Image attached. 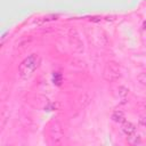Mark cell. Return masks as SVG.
I'll return each instance as SVG.
<instances>
[{
	"mask_svg": "<svg viewBox=\"0 0 146 146\" xmlns=\"http://www.w3.org/2000/svg\"><path fill=\"white\" fill-rule=\"evenodd\" d=\"M60 81H62V75H60V73H55V74H54V83L59 84Z\"/></svg>",
	"mask_w": 146,
	"mask_h": 146,
	"instance_id": "8",
	"label": "cell"
},
{
	"mask_svg": "<svg viewBox=\"0 0 146 146\" xmlns=\"http://www.w3.org/2000/svg\"><path fill=\"white\" fill-rule=\"evenodd\" d=\"M40 62H41V58L38 54H31L30 56H27L25 59L22 60V63L18 66L19 76L24 80L29 79L34 73V71L39 67Z\"/></svg>",
	"mask_w": 146,
	"mask_h": 146,
	"instance_id": "1",
	"label": "cell"
},
{
	"mask_svg": "<svg viewBox=\"0 0 146 146\" xmlns=\"http://www.w3.org/2000/svg\"><path fill=\"white\" fill-rule=\"evenodd\" d=\"M120 67L116 63H108L106 65V67L104 68V73H103V76L106 81H110V82H113V81H116L119 78H120Z\"/></svg>",
	"mask_w": 146,
	"mask_h": 146,
	"instance_id": "2",
	"label": "cell"
},
{
	"mask_svg": "<svg viewBox=\"0 0 146 146\" xmlns=\"http://www.w3.org/2000/svg\"><path fill=\"white\" fill-rule=\"evenodd\" d=\"M140 122H141L144 125H146V115H144V116L140 117Z\"/></svg>",
	"mask_w": 146,
	"mask_h": 146,
	"instance_id": "9",
	"label": "cell"
},
{
	"mask_svg": "<svg viewBox=\"0 0 146 146\" xmlns=\"http://www.w3.org/2000/svg\"><path fill=\"white\" fill-rule=\"evenodd\" d=\"M41 22H48V21H54V19H57V15H47V16H43L42 18H40Z\"/></svg>",
	"mask_w": 146,
	"mask_h": 146,
	"instance_id": "6",
	"label": "cell"
},
{
	"mask_svg": "<svg viewBox=\"0 0 146 146\" xmlns=\"http://www.w3.org/2000/svg\"><path fill=\"white\" fill-rule=\"evenodd\" d=\"M144 27L146 29V22H144Z\"/></svg>",
	"mask_w": 146,
	"mask_h": 146,
	"instance_id": "10",
	"label": "cell"
},
{
	"mask_svg": "<svg viewBox=\"0 0 146 146\" xmlns=\"http://www.w3.org/2000/svg\"><path fill=\"white\" fill-rule=\"evenodd\" d=\"M122 130L127 136H131L136 133V127L130 121H127V120L122 122Z\"/></svg>",
	"mask_w": 146,
	"mask_h": 146,
	"instance_id": "4",
	"label": "cell"
},
{
	"mask_svg": "<svg viewBox=\"0 0 146 146\" xmlns=\"http://www.w3.org/2000/svg\"><path fill=\"white\" fill-rule=\"evenodd\" d=\"M138 81L141 83V84H145L146 86V73H140L138 76H137Z\"/></svg>",
	"mask_w": 146,
	"mask_h": 146,
	"instance_id": "7",
	"label": "cell"
},
{
	"mask_svg": "<svg viewBox=\"0 0 146 146\" xmlns=\"http://www.w3.org/2000/svg\"><path fill=\"white\" fill-rule=\"evenodd\" d=\"M112 119H113L115 122H120V123H122V122L125 120V117H124V115H123L122 112H114L113 115H112Z\"/></svg>",
	"mask_w": 146,
	"mask_h": 146,
	"instance_id": "5",
	"label": "cell"
},
{
	"mask_svg": "<svg viewBox=\"0 0 146 146\" xmlns=\"http://www.w3.org/2000/svg\"><path fill=\"white\" fill-rule=\"evenodd\" d=\"M50 135H51V138L55 143H59L60 139L63 138V130H62V127L60 124L58 123V121H54L50 125Z\"/></svg>",
	"mask_w": 146,
	"mask_h": 146,
	"instance_id": "3",
	"label": "cell"
}]
</instances>
